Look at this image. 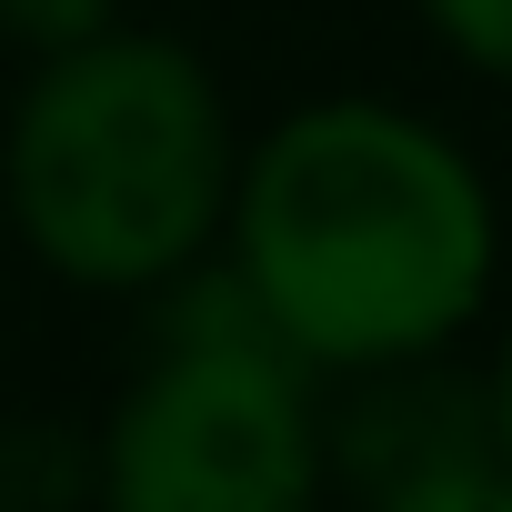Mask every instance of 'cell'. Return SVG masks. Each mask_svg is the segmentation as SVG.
<instances>
[{
  "label": "cell",
  "instance_id": "cell-1",
  "mask_svg": "<svg viewBox=\"0 0 512 512\" xmlns=\"http://www.w3.org/2000/svg\"><path fill=\"white\" fill-rule=\"evenodd\" d=\"M231 282L312 372H392L452 352L502 272L482 161L402 101H312L231 181Z\"/></svg>",
  "mask_w": 512,
  "mask_h": 512
},
{
  "label": "cell",
  "instance_id": "cell-2",
  "mask_svg": "<svg viewBox=\"0 0 512 512\" xmlns=\"http://www.w3.org/2000/svg\"><path fill=\"white\" fill-rule=\"evenodd\" d=\"M231 111L181 41L101 31L41 61L11 111V221L81 292L181 282L231 221Z\"/></svg>",
  "mask_w": 512,
  "mask_h": 512
},
{
  "label": "cell",
  "instance_id": "cell-3",
  "mask_svg": "<svg viewBox=\"0 0 512 512\" xmlns=\"http://www.w3.org/2000/svg\"><path fill=\"white\" fill-rule=\"evenodd\" d=\"M312 362L272 342L231 262L181 292L161 362L131 382L101 442V512H312L332 432Z\"/></svg>",
  "mask_w": 512,
  "mask_h": 512
},
{
  "label": "cell",
  "instance_id": "cell-4",
  "mask_svg": "<svg viewBox=\"0 0 512 512\" xmlns=\"http://www.w3.org/2000/svg\"><path fill=\"white\" fill-rule=\"evenodd\" d=\"M362 512H512V462L492 442H472V452H442V462H412V472L372 482Z\"/></svg>",
  "mask_w": 512,
  "mask_h": 512
},
{
  "label": "cell",
  "instance_id": "cell-5",
  "mask_svg": "<svg viewBox=\"0 0 512 512\" xmlns=\"http://www.w3.org/2000/svg\"><path fill=\"white\" fill-rule=\"evenodd\" d=\"M422 21H432V41L462 71H482V81L512 91V0H422Z\"/></svg>",
  "mask_w": 512,
  "mask_h": 512
},
{
  "label": "cell",
  "instance_id": "cell-6",
  "mask_svg": "<svg viewBox=\"0 0 512 512\" xmlns=\"http://www.w3.org/2000/svg\"><path fill=\"white\" fill-rule=\"evenodd\" d=\"M0 31H11V41H31V51L51 61V51H71V41L121 31V0H0Z\"/></svg>",
  "mask_w": 512,
  "mask_h": 512
},
{
  "label": "cell",
  "instance_id": "cell-7",
  "mask_svg": "<svg viewBox=\"0 0 512 512\" xmlns=\"http://www.w3.org/2000/svg\"><path fill=\"white\" fill-rule=\"evenodd\" d=\"M482 392H492V452L512 462V332H502V352H492V372H482Z\"/></svg>",
  "mask_w": 512,
  "mask_h": 512
}]
</instances>
